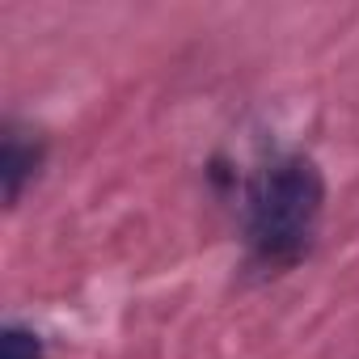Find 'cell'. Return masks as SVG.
<instances>
[{"instance_id":"obj_1","label":"cell","mask_w":359,"mask_h":359,"mask_svg":"<svg viewBox=\"0 0 359 359\" xmlns=\"http://www.w3.org/2000/svg\"><path fill=\"white\" fill-rule=\"evenodd\" d=\"M325 203L321 169L309 156H279L250 187V250L266 271L296 266L317 233Z\"/></svg>"},{"instance_id":"obj_2","label":"cell","mask_w":359,"mask_h":359,"mask_svg":"<svg viewBox=\"0 0 359 359\" xmlns=\"http://www.w3.org/2000/svg\"><path fill=\"white\" fill-rule=\"evenodd\" d=\"M39 161H43V148L22 140L18 131L5 135V152H0V182H5V203H18L22 199V187L39 173Z\"/></svg>"},{"instance_id":"obj_3","label":"cell","mask_w":359,"mask_h":359,"mask_svg":"<svg viewBox=\"0 0 359 359\" xmlns=\"http://www.w3.org/2000/svg\"><path fill=\"white\" fill-rule=\"evenodd\" d=\"M0 359H43L39 334H30V330H22V325H9L5 338H0Z\"/></svg>"}]
</instances>
